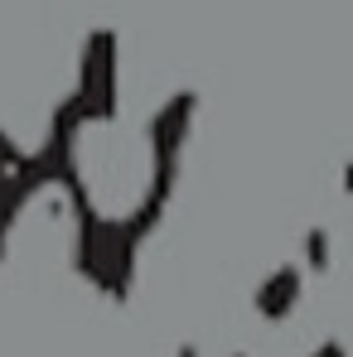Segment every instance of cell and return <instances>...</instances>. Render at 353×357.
<instances>
[{"label":"cell","instance_id":"obj_1","mask_svg":"<svg viewBox=\"0 0 353 357\" xmlns=\"http://www.w3.org/2000/svg\"><path fill=\"white\" fill-rule=\"evenodd\" d=\"M199 102L165 92L155 102H131L117 82V54L107 39L87 44L78 82L63 92L49 121L44 160L63 178L87 241H92V290L121 299L126 271L165 232L189 150L199 130Z\"/></svg>","mask_w":353,"mask_h":357}]
</instances>
